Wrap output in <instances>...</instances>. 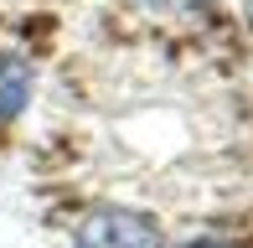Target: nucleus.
Here are the masks:
<instances>
[{"mask_svg":"<svg viewBox=\"0 0 253 248\" xmlns=\"http://www.w3.org/2000/svg\"><path fill=\"white\" fill-rule=\"evenodd\" d=\"M31 83H37L31 62L21 52H0V124H10L31 104Z\"/></svg>","mask_w":253,"mask_h":248,"instance_id":"f03ea898","label":"nucleus"},{"mask_svg":"<svg viewBox=\"0 0 253 248\" xmlns=\"http://www.w3.org/2000/svg\"><path fill=\"white\" fill-rule=\"evenodd\" d=\"M181 248H233V243H222V238H197V243H181Z\"/></svg>","mask_w":253,"mask_h":248,"instance_id":"7ed1b4c3","label":"nucleus"},{"mask_svg":"<svg viewBox=\"0 0 253 248\" xmlns=\"http://www.w3.org/2000/svg\"><path fill=\"white\" fill-rule=\"evenodd\" d=\"M73 248H166V233H160V222L150 212L103 207V212H88L78 222Z\"/></svg>","mask_w":253,"mask_h":248,"instance_id":"f257e3e1","label":"nucleus"}]
</instances>
